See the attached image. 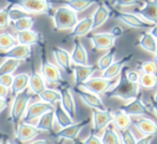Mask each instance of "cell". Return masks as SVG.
<instances>
[{
    "mask_svg": "<svg viewBox=\"0 0 157 144\" xmlns=\"http://www.w3.org/2000/svg\"><path fill=\"white\" fill-rule=\"evenodd\" d=\"M113 85V79H106L104 77H91L80 85V88L88 90L97 95L105 94Z\"/></svg>",
    "mask_w": 157,
    "mask_h": 144,
    "instance_id": "obj_7",
    "label": "cell"
},
{
    "mask_svg": "<svg viewBox=\"0 0 157 144\" xmlns=\"http://www.w3.org/2000/svg\"><path fill=\"white\" fill-rule=\"evenodd\" d=\"M14 6H19L30 14H47L52 16L55 11L49 0H6Z\"/></svg>",
    "mask_w": 157,
    "mask_h": 144,
    "instance_id": "obj_5",
    "label": "cell"
},
{
    "mask_svg": "<svg viewBox=\"0 0 157 144\" xmlns=\"http://www.w3.org/2000/svg\"><path fill=\"white\" fill-rule=\"evenodd\" d=\"M41 46V75L43 76L45 82L49 83V85H62L65 81L63 80L62 74H61L60 70L58 66L52 64V62L48 61L47 56H46V46L44 42L42 41L39 44Z\"/></svg>",
    "mask_w": 157,
    "mask_h": 144,
    "instance_id": "obj_2",
    "label": "cell"
},
{
    "mask_svg": "<svg viewBox=\"0 0 157 144\" xmlns=\"http://www.w3.org/2000/svg\"><path fill=\"white\" fill-rule=\"evenodd\" d=\"M55 116H56L57 123L59 124L61 128H65L75 123L74 119L64 110V108L60 103H58L55 106Z\"/></svg>",
    "mask_w": 157,
    "mask_h": 144,
    "instance_id": "obj_31",
    "label": "cell"
},
{
    "mask_svg": "<svg viewBox=\"0 0 157 144\" xmlns=\"http://www.w3.org/2000/svg\"><path fill=\"white\" fill-rule=\"evenodd\" d=\"M83 142H85V144H103L101 139L98 138V137L96 136V134L92 131V130H91V132H90L89 136L83 140Z\"/></svg>",
    "mask_w": 157,
    "mask_h": 144,
    "instance_id": "obj_46",
    "label": "cell"
},
{
    "mask_svg": "<svg viewBox=\"0 0 157 144\" xmlns=\"http://www.w3.org/2000/svg\"><path fill=\"white\" fill-rule=\"evenodd\" d=\"M31 66H32V73L30 74L29 89L33 94L39 95L40 93H42L46 89L45 80H44L43 76L34 70V66L33 65H31Z\"/></svg>",
    "mask_w": 157,
    "mask_h": 144,
    "instance_id": "obj_28",
    "label": "cell"
},
{
    "mask_svg": "<svg viewBox=\"0 0 157 144\" xmlns=\"http://www.w3.org/2000/svg\"><path fill=\"white\" fill-rule=\"evenodd\" d=\"M128 66L126 65L122 70L121 74L119 75L118 82L114 86H112L110 90L105 93L106 97L108 98H119L122 100H132L137 98L139 95H141V86L139 83H134L127 78Z\"/></svg>",
    "mask_w": 157,
    "mask_h": 144,
    "instance_id": "obj_1",
    "label": "cell"
},
{
    "mask_svg": "<svg viewBox=\"0 0 157 144\" xmlns=\"http://www.w3.org/2000/svg\"><path fill=\"white\" fill-rule=\"evenodd\" d=\"M12 25L15 30H16V32H18V31L30 30V29H32L33 25H34V21H33L31 16L24 17V18H21L16 21H13Z\"/></svg>",
    "mask_w": 157,
    "mask_h": 144,
    "instance_id": "obj_39",
    "label": "cell"
},
{
    "mask_svg": "<svg viewBox=\"0 0 157 144\" xmlns=\"http://www.w3.org/2000/svg\"><path fill=\"white\" fill-rule=\"evenodd\" d=\"M30 98H31V96H30V89L28 88L26 90H24L23 92L15 95V98L13 99V103L11 105L9 119L13 124L15 129L18 127V125L21 124V121H23L24 115H25L26 111H27L28 103H29Z\"/></svg>",
    "mask_w": 157,
    "mask_h": 144,
    "instance_id": "obj_3",
    "label": "cell"
},
{
    "mask_svg": "<svg viewBox=\"0 0 157 144\" xmlns=\"http://www.w3.org/2000/svg\"><path fill=\"white\" fill-rule=\"evenodd\" d=\"M18 44L16 36H13L10 33H0V50L2 51H6V50L11 49L12 47L16 46Z\"/></svg>",
    "mask_w": 157,
    "mask_h": 144,
    "instance_id": "obj_37",
    "label": "cell"
},
{
    "mask_svg": "<svg viewBox=\"0 0 157 144\" xmlns=\"http://www.w3.org/2000/svg\"><path fill=\"white\" fill-rule=\"evenodd\" d=\"M103 1H104V0H103ZM99 2H101V0H99Z\"/></svg>",
    "mask_w": 157,
    "mask_h": 144,
    "instance_id": "obj_61",
    "label": "cell"
},
{
    "mask_svg": "<svg viewBox=\"0 0 157 144\" xmlns=\"http://www.w3.org/2000/svg\"><path fill=\"white\" fill-rule=\"evenodd\" d=\"M43 131L40 130L36 126H33L32 124L21 122L18 125V127L15 129V138L19 142L25 143L27 141H31L33 139H35Z\"/></svg>",
    "mask_w": 157,
    "mask_h": 144,
    "instance_id": "obj_15",
    "label": "cell"
},
{
    "mask_svg": "<svg viewBox=\"0 0 157 144\" xmlns=\"http://www.w3.org/2000/svg\"><path fill=\"white\" fill-rule=\"evenodd\" d=\"M29 16H31V14L28 13V12H26L25 10H23V9L19 8V6H15V8H14V6H13L10 10L11 23L18 21V19H21V18H24V17H29Z\"/></svg>",
    "mask_w": 157,
    "mask_h": 144,
    "instance_id": "obj_42",
    "label": "cell"
},
{
    "mask_svg": "<svg viewBox=\"0 0 157 144\" xmlns=\"http://www.w3.org/2000/svg\"><path fill=\"white\" fill-rule=\"evenodd\" d=\"M91 119L88 117V119H85L80 122H77V123H74L72 125L67 126L65 128H61L60 131L56 132V134H52V136L54 137L55 139H62V140H75V139L78 138V135L80 134V131L82 130V128H85L88 124L90 123Z\"/></svg>",
    "mask_w": 157,
    "mask_h": 144,
    "instance_id": "obj_9",
    "label": "cell"
},
{
    "mask_svg": "<svg viewBox=\"0 0 157 144\" xmlns=\"http://www.w3.org/2000/svg\"><path fill=\"white\" fill-rule=\"evenodd\" d=\"M110 32H111L116 37H120L124 34V28L121 27V26H114V27L111 29Z\"/></svg>",
    "mask_w": 157,
    "mask_h": 144,
    "instance_id": "obj_48",
    "label": "cell"
},
{
    "mask_svg": "<svg viewBox=\"0 0 157 144\" xmlns=\"http://www.w3.org/2000/svg\"><path fill=\"white\" fill-rule=\"evenodd\" d=\"M135 14L139 15L147 21L157 25V0H147L143 2V6L135 9Z\"/></svg>",
    "mask_w": 157,
    "mask_h": 144,
    "instance_id": "obj_16",
    "label": "cell"
},
{
    "mask_svg": "<svg viewBox=\"0 0 157 144\" xmlns=\"http://www.w3.org/2000/svg\"><path fill=\"white\" fill-rule=\"evenodd\" d=\"M121 140L123 144H137V139L130 128L121 131Z\"/></svg>",
    "mask_w": 157,
    "mask_h": 144,
    "instance_id": "obj_43",
    "label": "cell"
},
{
    "mask_svg": "<svg viewBox=\"0 0 157 144\" xmlns=\"http://www.w3.org/2000/svg\"><path fill=\"white\" fill-rule=\"evenodd\" d=\"M98 70L96 65L88 64V65H80V64H74L73 65V74L75 78V86H80L85 81L91 78V76Z\"/></svg>",
    "mask_w": 157,
    "mask_h": 144,
    "instance_id": "obj_18",
    "label": "cell"
},
{
    "mask_svg": "<svg viewBox=\"0 0 157 144\" xmlns=\"http://www.w3.org/2000/svg\"><path fill=\"white\" fill-rule=\"evenodd\" d=\"M37 96L42 99V101H45L52 106H56L58 103L61 101V93L59 90L56 89H48L46 88L42 93H40Z\"/></svg>",
    "mask_w": 157,
    "mask_h": 144,
    "instance_id": "obj_33",
    "label": "cell"
},
{
    "mask_svg": "<svg viewBox=\"0 0 157 144\" xmlns=\"http://www.w3.org/2000/svg\"><path fill=\"white\" fill-rule=\"evenodd\" d=\"M132 57H134L132 54H129V55H126L123 58H121L118 61H114L107 70H104L103 74H101V77H104L106 79H114L117 76H119L121 74L122 70L126 66V64L132 59Z\"/></svg>",
    "mask_w": 157,
    "mask_h": 144,
    "instance_id": "obj_23",
    "label": "cell"
},
{
    "mask_svg": "<svg viewBox=\"0 0 157 144\" xmlns=\"http://www.w3.org/2000/svg\"><path fill=\"white\" fill-rule=\"evenodd\" d=\"M59 91L61 93L60 104L62 105L64 110L74 119L77 113V108H76V101H75L72 89H71V86L68 85L67 82H63L62 85H59Z\"/></svg>",
    "mask_w": 157,
    "mask_h": 144,
    "instance_id": "obj_12",
    "label": "cell"
},
{
    "mask_svg": "<svg viewBox=\"0 0 157 144\" xmlns=\"http://www.w3.org/2000/svg\"><path fill=\"white\" fill-rule=\"evenodd\" d=\"M71 57H72L73 64H80V65L89 64L88 51L78 39H74V48H73Z\"/></svg>",
    "mask_w": 157,
    "mask_h": 144,
    "instance_id": "obj_25",
    "label": "cell"
},
{
    "mask_svg": "<svg viewBox=\"0 0 157 144\" xmlns=\"http://www.w3.org/2000/svg\"><path fill=\"white\" fill-rule=\"evenodd\" d=\"M73 144H85V142L77 138V139H75V140H73Z\"/></svg>",
    "mask_w": 157,
    "mask_h": 144,
    "instance_id": "obj_56",
    "label": "cell"
},
{
    "mask_svg": "<svg viewBox=\"0 0 157 144\" xmlns=\"http://www.w3.org/2000/svg\"><path fill=\"white\" fill-rule=\"evenodd\" d=\"M126 75H127V78L129 79L132 82L134 83H139L141 78V74L138 72V70H129V67L127 68V72H126Z\"/></svg>",
    "mask_w": 157,
    "mask_h": 144,
    "instance_id": "obj_45",
    "label": "cell"
},
{
    "mask_svg": "<svg viewBox=\"0 0 157 144\" xmlns=\"http://www.w3.org/2000/svg\"><path fill=\"white\" fill-rule=\"evenodd\" d=\"M112 15V11L109 8L107 3L105 2H98V6L95 10V12L92 15L93 18V30H96L97 28L101 27L108 19L110 18V16Z\"/></svg>",
    "mask_w": 157,
    "mask_h": 144,
    "instance_id": "obj_21",
    "label": "cell"
},
{
    "mask_svg": "<svg viewBox=\"0 0 157 144\" xmlns=\"http://www.w3.org/2000/svg\"><path fill=\"white\" fill-rule=\"evenodd\" d=\"M0 144H13V143H11L10 141H9V139H4V140H2L1 142H0Z\"/></svg>",
    "mask_w": 157,
    "mask_h": 144,
    "instance_id": "obj_57",
    "label": "cell"
},
{
    "mask_svg": "<svg viewBox=\"0 0 157 144\" xmlns=\"http://www.w3.org/2000/svg\"><path fill=\"white\" fill-rule=\"evenodd\" d=\"M137 45L142 47L143 49L147 50L150 54H155L157 41L155 37L152 35L151 32H144L139 37L138 42H137Z\"/></svg>",
    "mask_w": 157,
    "mask_h": 144,
    "instance_id": "obj_32",
    "label": "cell"
},
{
    "mask_svg": "<svg viewBox=\"0 0 157 144\" xmlns=\"http://www.w3.org/2000/svg\"><path fill=\"white\" fill-rule=\"evenodd\" d=\"M139 70L142 74H157V63L155 61H142L138 63Z\"/></svg>",
    "mask_w": 157,
    "mask_h": 144,
    "instance_id": "obj_41",
    "label": "cell"
},
{
    "mask_svg": "<svg viewBox=\"0 0 157 144\" xmlns=\"http://www.w3.org/2000/svg\"><path fill=\"white\" fill-rule=\"evenodd\" d=\"M14 6L11 2H8V6H6L4 8L0 9V29L3 30L6 29L10 26L11 19H10V10L11 8Z\"/></svg>",
    "mask_w": 157,
    "mask_h": 144,
    "instance_id": "obj_38",
    "label": "cell"
},
{
    "mask_svg": "<svg viewBox=\"0 0 157 144\" xmlns=\"http://www.w3.org/2000/svg\"><path fill=\"white\" fill-rule=\"evenodd\" d=\"M120 109L126 112L128 115H134V116H139V115H151L152 114V107L147 106L143 101L141 95H139L137 98L130 100L128 104L124 106H121Z\"/></svg>",
    "mask_w": 157,
    "mask_h": 144,
    "instance_id": "obj_11",
    "label": "cell"
},
{
    "mask_svg": "<svg viewBox=\"0 0 157 144\" xmlns=\"http://www.w3.org/2000/svg\"><path fill=\"white\" fill-rule=\"evenodd\" d=\"M92 30H93V18H92V16L85 17V18L78 21V23L73 28V30L71 31L70 34H67L65 36V40L85 36L89 32H91Z\"/></svg>",
    "mask_w": 157,
    "mask_h": 144,
    "instance_id": "obj_20",
    "label": "cell"
},
{
    "mask_svg": "<svg viewBox=\"0 0 157 144\" xmlns=\"http://www.w3.org/2000/svg\"><path fill=\"white\" fill-rule=\"evenodd\" d=\"M4 139H9V136L6 134V132H3L1 129H0V142H1L2 140H4Z\"/></svg>",
    "mask_w": 157,
    "mask_h": 144,
    "instance_id": "obj_55",
    "label": "cell"
},
{
    "mask_svg": "<svg viewBox=\"0 0 157 144\" xmlns=\"http://www.w3.org/2000/svg\"><path fill=\"white\" fill-rule=\"evenodd\" d=\"M13 80H14V76L12 74L3 75V76L0 77V85L6 86L8 89H11V86L13 85Z\"/></svg>",
    "mask_w": 157,
    "mask_h": 144,
    "instance_id": "obj_47",
    "label": "cell"
},
{
    "mask_svg": "<svg viewBox=\"0 0 157 144\" xmlns=\"http://www.w3.org/2000/svg\"><path fill=\"white\" fill-rule=\"evenodd\" d=\"M21 62H23L21 60L11 59V58L6 59L0 64V77L3 76V75L13 74V73L21 66Z\"/></svg>",
    "mask_w": 157,
    "mask_h": 144,
    "instance_id": "obj_35",
    "label": "cell"
},
{
    "mask_svg": "<svg viewBox=\"0 0 157 144\" xmlns=\"http://www.w3.org/2000/svg\"><path fill=\"white\" fill-rule=\"evenodd\" d=\"M55 144H63V140H62V139H59L58 141H56V143H55Z\"/></svg>",
    "mask_w": 157,
    "mask_h": 144,
    "instance_id": "obj_59",
    "label": "cell"
},
{
    "mask_svg": "<svg viewBox=\"0 0 157 144\" xmlns=\"http://www.w3.org/2000/svg\"><path fill=\"white\" fill-rule=\"evenodd\" d=\"M154 57H155L154 58V61L157 63V45H156V50H155V54H154Z\"/></svg>",
    "mask_w": 157,
    "mask_h": 144,
    "instance_id": "obj_58",
    "label": "cell"
},
{
    "mask_svg": "<svg viewBox=\"0 0 157 144\" xmlns=\"http://www.w3.org/2000/svg\"><path fill=\"white\" fill-rule=\"evenodd\" d=\"M112 3H114L117 6L120 8H127V6H142L143 1L141 0H112Z\"/></svg>",
    "mask_w": 157,
    "mask_h": 144,
    "instance_id": "obj_44",
    "label": "cell"
},
{
    "mask_svg": "<svg viewBox=\"0 0 157 144\" xmlns=\"http://www.w3.org/2000/svg\"><path fill=\"white\" fill-rule=\"evenodd\" d=\"M101 139L103 144H123L121 142L122 140L120 139L118 132H117L116 127L112 126L111 124L104 129L103 136H101Z\"/></svg>",
    "mask_w": 157,
    "mask_h": 144,
    "instance_id": "obj_34",
    "label": "cell"
},
{
    "mask_svg": "<svg viewBox=\"0 0 157 144\" xmlns=\"http://www.w3.org/2000/svg\"><path fill=\"white\" fill-rule=\"evenodd\" d=\"M150 106L152 107V109H153V111L155 112V114L157 116V101L154 98L151 99V105H150Z\"/></svg>",
    "mask_w": 157,
    "mask_h": 144,
    "instance_id": "obj_52",
    "label": "cell"
},
{
    "mask_svg": "<svg viewBox=\"0 0 157 144\" xmlns=\"http://www.w3.org/2000/svg\"><path fill=\"white\" fill-rule=\"evenodd\" d=\"M0 58H11V59L21 60V61H30L31 58V48L28 45L17 44L16 46L12 47L6 51L0 52Z\"/></svg>",
    "mask_w": 157,
    "mask_h": 144,
    "instance_id": "obj_19",
    "label": "cell"
},
{
    "mask_svg": "<svg viewBox=\"0 0 157 144\" xmlns=\"http://www.w3.org/2000/svg\"><path fill=\"white\" fill-rule=\"evenodd\" d=\"M55 30H73L78 23L77 13L67 6H60L52 15Z\"/></svg>",
    "mask_w": 157,
    "mask_h": 144,
    "instance_id": "obj_4",
    "label": "cell"
},
{
    "mask_svg": "<svg viewBox=\"0 0 157 144\" xmlns=\"http://www.w3.org/2000/svg\"><path fill=\"white\" fill-rule=\"evenodd\" d=\"M116 52H117V48L113 47L111 49L107 50L104 56H101L97 61V67H98L99 70H105L111 65L114 62V57H116Z\"/></svg>",
    "mask_w": 157,
    "mask_h": 144,
    "instance_id": "obj_36",
    "label": "cell"
},
{
    "mask_svg": "<svg viewBox=\"0 0 157 144\" xmlns=\"http://www.w3.org/2000/svg\"><path fill=\"white\" fill-rule=\"evenodd\" d=\"M113 121V113L111 110H98L92 109V131L97 134L101 130H104L107 126H109Z\"/></svg>",
    "mask_w": 157,
    "mask_h": 144,
    "instance_id": "obj_8",
    "label": "cell"
},
{
    "mask_svg": "<svg viewBox=\"0 0 157 144\" xmlns=\"http://www.w3.org/2000/svg\"><path fill=\"white\" fill-rule=\"evenodd\" d=\"M50 110H55V107L52 105H50V104H47L45 101L33 103L28 106L27 111H26L25 115H24L23 122L31 124L34 119H36L37 117H41L44 113L50 111Z\"/></svg>",
    "mask_w": 157,
    "mask_h": 144,
    "instance_id": "obj_14",
    "label": "cell"
},
{
    "mask_svg": "<svg viewBox=\"0 0 157 144\" xmlns=\"http://www.w3.org/2000/svg\"><path fill=\"white\" fill-rule=\"evenodd\" d=\"M49 2L50 4H63L64 6H67V8L72 9L73 11H75L76 13H78L87 10L92 4L99 2V0H49Z\"/></svg>",
    "mask_w": 157,
    "mask_h": 144,
    "instance_id": "obj_24",
    "label": "cell"
},
{
    "mask_svg": "<svg viewBox=\"0 0 157 144\" xmlns=\"http://www.w3.org/2000/svg\"><path fill=\"white\" fill-rule=\"evenodd\" d=\"M112 124L117 129L123 131V130L129 129L130 126L132 125V119H130V115H128L122 109H118L113 112Z\"/></svg>",
    "mask_w": 157,
    "mask_h": 144,
    "instance_id": "obj_27",
    "label": "cell"
},
{
    "mask_svg": "<svg viewBox=\"0 0 157 144\" xmlns=\"http://www.w3.org/2000/svg\"><path fill=\"white\" fill-rule=\"evenodd\" d=\"M155 136H143L139 140H137V144H151Z\"/></svg>",
    "mask_w": 157,
    "mask_h": 144,
    "instance_id": "obj_49",
    "label": "cell"
},
{
    "mask_svg": "<svg viewBox=\"0 0 157 144\" xmlns=\"http://www.w3.org/2000/svg\"><path fill=\"white\" fill-rule=\"evenodd\" d=\"M52 54H54L55 60H56L59 67L67 75L73 74V65L74 64H73L70 52L67 50L63 49V48L56 46V47L52 48Z\"/></svg>",
    "mask_w": 157,
    "mask_h": 144,
    "instance_id": "obj_17",
    "label": "cell"
},
{
    "mask_svg": "<svg viewBox=\"0 0 157 144\" xmlns=\"http://www.w3.org/2000/svg\"><path fill=\"white\" fill-rule=\"evenodd\" d=\"M56 119L55 116V110L46 112L40 117L39 122L36 124V127L42 131H47L49 134H54V121Z\"/></svg>",
    "mask_w": 157,
    "mask_h": 144,
    "instance_id": "obj_30",
    "label": "cell"
},
{
    "mask_svg": "<svg viewBox=\"0 0 157 144\" xmlns=\"http://www.w3.org/2000/svg\"><path fill=\"white\" fill-rule=\"evenodd\" d=\"M150 32H151L152 35H153V36L157 40V25H154L153 28H152L151 30H150Z\"/></svg>",
    "mask_w": 157,
    "mask_h": 144,
    "instance_id": "obj_54",
    "label": "cell"
},
{
    "mask_svg": "<svg viewBox=\"0 0 157 144\" xmlns=\"http://www.w3.org/2000/svg\"><path fill=\"white\" fill-rule=\"evenodd\" d=\"M29 79L30 75L27 74V73H23V74H18L16 76H14L13 85L10 89L13 96H15L16 94L23 92L24 90L29 88Z\"/></svg>",
    "mask_w": 157,
    "mask_h": 144,
    "instance_id": "obj_29",
    "label": "cell"
},
{
    "mask_svg": "<svg viewBox=\"0 0 157 144\" xmlns=\"http://www.w3.org/2000/svg\"><path fill=\"white\" fill-rule=\"evenodd\" d=\"M132 125L144 136H156L157 123L149 117H137L132 121Z\"/></svg>",
    "mask_w": 157,
    "mask_h": 144,
    "instance_id": "obj_22",
    "label": "cell"
},
{
    "mask_svg": "<svg viewBox=\"0 0 157 144\" xmlns=\"http://www.w3.org/2000/svg\"><path fill=\"white\" fill-rule=\"evenodd\" d=\"M94 50H109L114 47L117 37L111 32L94 33L89 36Z\"/></svg>",
    "mask_w": 157,
    "mask_h": 144,
    "instance_id": "obj_10",
    "label": "cell"
},
{
    "mask_svg": "<svg viewBox=\"0 0 157 144\" xmlns=\"http://www.w3.org/2000/svg\"><path fill=\"white\" fill-rule=\"evenodd\" d=\"M114 16L119 18L121 21L127 25L128 27L139 29V30H151L153 28L154 24H151L140 17L139 15L135 14L132 12H125V11H112Z\"/></svg>",
    "mask_w": 157,
    "mask_h": 144,
    "instance_id": "obj_6",
    "label": "cell"
},
{
    "mask_svg": "<svg viewBox=\"0 0 157 144\" xmlns=\"http://www.w3.org/2000/svg\"><path fill=\"white\" fill-rule=\"evenodd\" d=\"M153 98H154V99H155V100L157 101V92H156V94H155V95H154V97H153Z\"/></svg>",
    "mask_w": 157,
    "mask_h": 144,
    "instance_id": "obj_60",
    "label": "cell"
},
{
    "mask_svg": "<svg viewBox=\"0 0 157 144\" xmlns=\"http://www.w3.org/2000/svg\"><path fill=\"white\" fill-rule=\"evenodd\" d=\"M9 105H10V99L9 98H0V113H1L6 108H8Z\"/></svg>",
    "mask_w": 157,
    "mask_h": 144,
    "instance_id": "obj_50",
    "label": "cell"
},
{
    "mask_svg": "<svg viewBox=\"0 0 157 144\" xmlns=\"http://www.w3.org/2000/svg\"><path fill=\"white\" fill-rule=\"evenodd\" d=\"M139 85L144 89H154L157 86V74H141Z\"/></svg>",
    "mask_w": 157,
    "mask_h": 144,
    "instance_id": "obj_40",
    "label": "cell"
},
{
    "mask_svg": "<svg viewBox=\"0 0 157 144\" xmlns=\"http://www.w3.org/2000/svg\"><path fill=\"white\" fill-rule=\"evenodd\" d=\"M9 90L6 86L0 85V98H8V95H9Z\"/></svg>",
    "mask_w": 157,
    "mask_h": 144,
    "instance_id": "obj_51",
    "label": "cell"
},
{
    "mask_svg": "<svg viewBox=\"0 0 157 144\" xmlns=\"http://www.w3.org/2000/svg\"><path fill=\"white\" fill-rule=\"evenodd\" d=\"M16 39L18 44L28 46H31L33 44H40L42 42L41 34L36 31L32 30V29L16 32Z\"/></svg>",
    "mask_w": 157,
    "mask_h": 144,
    "instance_id": "obj_26",
    "label": "cell"
},
{
    "mask_svg": "<svg viewBox=\"0 0 157 144\" xmlns=\"http://www.w3.org/2000/svg\"><path fill=\"white\" fill-rule=\"evenodd\" d=\"M74 92L79 96V98L83 101L87 106H89L92 109H98V110H105L107 109L104 104L103 99L101 98V96L95 93H92L88 90L80 88V86H75Z\"/></svg>",
    "mask_w": 157,
    "mask_h": 144,
    "instance_id": "obj_13",
    "label": "cell"
},
{
    "mask_svg": "<svg viewBox=\"0 0 157 144\" xmlns=\"http://www.w3.org/2000/svg\"><path fill=\"white\" fill-rule=\"evenodd\" d=\"M31 144H49V142L45 139H37V140L33 141Z\"/></svg>",
    "mask_w": 157,
    "mask_h": 144,
    "instance_id": "obj_53",
    "label": "cell"
}]
</instances>
